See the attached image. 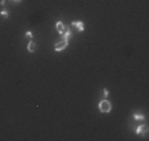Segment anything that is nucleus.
<instances>
[{
  "label": "nucleus",
  "instance_id": "6e6552de",
  "mask_svg": "<svg viewBox=\"0 0 149 141\" xmlns=\"http://www.w3.org/2000/svg\"><path fill=\"white\" fill-rule=\"evenodd\" d=\"M70 37H71V32L69 31V32H66L65 34H62L61 38H62V40H65V41H68V42H69V40H70Z\"/></svg>",
  "mask_w": 149,
  "mask_h": 141
},
{
  "label": "nucleus",
  "instance_id": "f03ea898",
  "mask_svg": "<svg viewBox=\"0 0 149 141\" xmlns=\"http://www.w3.org/2000/svg\"><path fill=\"white\" fill-rule=\"evenodd\" d=\"M56 29H57V32H58L59 34H65L66 32H69L70 31V28H69V25H66V24H63L62 21H58V23L56 24Z\"/></svg>",
  "mask_w": 149,
  "mask_h": 141
},
{
  "label": "nucleus",
  "instance_id": "20e7f679",
  "mask_svg": "<svg viewBox=\"0 0 149 141\" xmlns=\"http://www.w3.org/2000/svg\"><path fill=\"white\" fill-rule=\"evenodd\" d=\"M146 132H148V125H140L139 128H136V133L137 135H143V136H145L146 135Z\"/></svg>",
  "mask_w": 149,
  "mask_h": 141
},
{
  "label": "nucleus",
  "instance_id": "7ed1b4c3",
  "mask_svg": "<svg viewBox=\"0 0 149 141\" xmlns=\"http://www.w3.org/2000/svg\"><path fill=\"white\" fill-rule=\"evenodd\" d=\"M68 41H65V40H59V41H58V42H57L56 44V45H54V49H56V50L57 51H61V50H63V49H65L66 48V46H68Z\"/></svg>",
  "mask_w": 149,
  "mask_h": 141
},
{
  "label": "nucleus",
  "instance_id": "423d86ee",
  "mask_svg": "<svg viewBox=\"0 0 149 141\" xmlns=\"http://www.w3.org/2000/svg\"><path fill=\"white\" fill-rule=\"evenodd\" d=\"M36 49H37V44L34 42L33 40H32L31 42L28 44V50L31 51V53H34V51H36Z\"/></svg>",
  "mask_w": 149,
  "mask_h": 141
},
{
  "label": "nucleus",
  "instance_id": "9b49d317",
  "mask_svg": "<svg viewBox=\"0 0 149 141\" xmlns=\"http://www.w3.org/2000/svg\"><path fill=\"white\" fill-rule=\"evenodd\" d=\"M103 94H104V96H108V90H107V88L103 91Z\"/></svg>",
  "mask_w": 149,
  "mask_h": 141
},
{
  "label": "nucleus",
  "instance_id": "f8f14e48",
  "mask_svg": "<svg viewBox=\"0 0 149 141\" xmlns=\"http://www.w3.org/2000/svg\"><path fill=\"white\" fill-rule=\"evenodd\" d=\"M11 1H13V3H19V1H21V0H11Z\"/></svg>",
  "mask_w": 149,
  "mask_h": 141
},
{
  "label": "nucleus",
  "instance_id": "1a4fd4ad",
  "mask_svg": "<svg viewBox=\"0 0 149 141\" xmlns=\"http://www.w3.org/2000/svg\"><path fill=\"white\" fill-rule=\"evenodd\" d=\"M0 16L4 17V19H7L8 17V11H6V9H3V11L0 12Z\"/></svg>",
  "mask_w": 149,
  "mask_h": 141
},
{
  "label": "nucleus",
  "instance_id": "0eeeda50",
  "mask_svg": "<svg viewBox=\"0 0 149 141\" xmlns=\"http://www.w3.org/2000/svg\"><path fill=\"white\" fill-rule=\"evenodd\" d=\"M133 117H135L136 120H144V119H145V116H144L143 113H140V112H135V113H133Z\"/></svg>",
  "mask_w": 149,
  "mask_h": 141
},
{
  "label": "nucleus",
  "instance_id": "f257e3e1",
  "mask_svg": "<svg viewBox=\"0 0 149 141\" xmlns=\"http://www.w3.org/2000/svg\"><path fill=\"white\" fill-rule=\"evenodd\" d=\"M111 108H112V106H111V103L108 102L107 99H106V100H102V102L99 103V110H100L102 112H104V113L110 112Z\"/></svg>",
  "mask_w": 149,
  "mask_h": 141
},
{
  "label": "nucleus",
  "instance_id": "9d476101",
  "mask_svg": "<svg viewBox=\"0 0 149 141\" xmlns=\"http://www.w3.org/2000/svg\"><path fill=\"white\" fill-rule=\"evenodd\" d=\"M25 36H26V37H29V38H33V33H32L31 31H26Z\"/></svg>",
  "mask_w": 149,
  "mask_h": 141
},
{
  "label": "nucleus",
  "instance_id": "39448f33",
  "mask_svg": "<svg viewBox=\"0 0 149 141\" xmlns=\"http://www.w3.org/2000/svg\"><path fill=\"white\" fill-rule=\"evenodd\" d=\"M71 25H73V26H77L79 32H83V31H84V24L82 23V21H73V23H71Z\"/></svg>",
  "mask_w": 149,
  "mask_h": 141
}]
</instances>
